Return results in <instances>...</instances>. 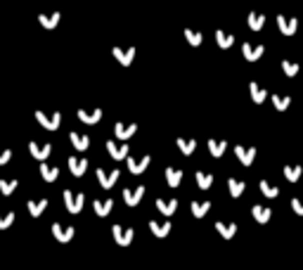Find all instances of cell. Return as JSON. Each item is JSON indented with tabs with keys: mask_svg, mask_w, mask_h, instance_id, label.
Masks as SVG:
<instances>
[{
	"mask_svg": "<svg viewBox=\"0 0 303 270\" xmlns=\"http://www.w3.org/2000/svg\"><path fill=\"white\" fill-rule=\"evenodd\" d=\"M114 57L118 60L121 64H130L135 57V50L130 48V50H121V48H114Z\"/></svg>",
	"mask_w": 303,
	"mask_h": 270,
	"instance_id": "2e32d148",
	"label": "cell"
},
{
	"mask_svg": "<svg viewBox=\"0 0 303 270\" xmlns=\"http://www.w3.org/2000/svg\"><path fill=\"white\" fill-rule=\"evenodd\" d=\"M272 104H275L277 112H284V109H289V104H292V98H289V95H272Z\"/></svg>",
	"mask_w": 303,
	"mask_h": 270,
	"instance_id": "d4e9b609",
	"label": "cell"
},
{
	"mask_svg": "<svg viewBox=\"0 0 303 270\" xmlns=\"http://www.w3.org/2000/svg\"><path fill=\"white\" fill-rule=\"evenodd\" d=\"M10 156H12V152H10V150H0V164H8Z\"/></svg>",
	"mask_w": 303,
	"mask_h": 270,
	"instance_id": "7bdbcfd3",
	"label": "cell"
},
{
	"mask_svg": "<svg viewBox=\"0 0 303 270\" xmlns=\"http://www.w3.org/2000/svg\"><path fill=\"white\" fill-rule=\"evenodd\" d=\"M78 118L86 121V124H95L102 118V109H95V112H88V109H78Z\"/></svg>",
	"mask_w": 303,
	"mask_h": 270,
	"instance_id": "4fadbf2b",
	"label": "cell"
},
{
	"mask_svg": "<svg viewBox=\"0 0 303 270\" xmlns=\"http://www.w3.org/2000/svg\"><path fill=\"white\" fill-rule=\"evenodd\" d=\"M74 232H76V230H74L72 225H69V228H64L62 223H54L52 225V234L57 237V242H69V240L74 237Z\"/></svg>",
	"mask_w": 303,
	"mask_h": 270,
	"instance_id": "8992f818",
	"label": "cell"
},
{
	"mask_svg": "<svg viewBox=\"0 0 303 270\" xmlns=\"http://www.w3.org/2000/svg\"><path fill=\"white\" fill-rule=\"evenodd\" d=\"M150 164V156H142V159H128V168H130V173H142L144 166Z\"/></svg>",
	"mask_w": 303,
	"mask_h": 270,
	"instance_id": "e0dca14e",
	"label": "cell"
},
{
	"mask_svg": "<svg viewBox=\"0 0 303 270\" xmlns=\"http://www.w3.org/2000/svg\"><path fill=\"white\" fill-rule=\"evenodd\" d=\"M98 178H100V185L102 188H112L116 180H118V171H112V173H107V171H102V168H98Z\"/></svg>",
	"mask_w": 303,
	"mask_h": 270,
	"instance_id": "30bf717a",
	"label": "cell"
},
{
	"mask_svg": "<svg viewBox=\"0 0 303 270\" xmlns=\"http://www.w3.org/2000/svg\"><path fill=\"white\" fill-rule=\"evenodd\" d=\"M40 173H43V178L48 180V182H52V180H57V176H60V168H57V166H50V164H43V166H40Z\"/></svg>",
	"mask_w": 303,
	"mask_h": 270,
	"instance_id": "cb8c5ba5",
	"label": "cell"
},
{
	"mask_svg": "<svg viewBox=\"0 0 303 270\" xmlns=\"http://www.w3.org/2000/svg\"><path fill=\"white\" fill-rule=\"evenodd\" d=\"M36 118L43 124V128H48V130H54V128L60 126V121H62V114H60V112H52V114L36 112Z\"/></svg>",
	"mask_w": 303,
	"mask_h": 270,
	"instance_id": "6da1fadb",
	"label": "cell"
},
{
	"mask_svg": "<svg viewBox=\"0 0 303 270\" xmlns=\"http://www.w3.org/2000/svg\"><path fill=\"white\" fill-rule=\"evenodd\" d=\"M64 202H66V208L72 211V214H78L80 208H83V194H74L72 190H66L64 192Z\"/></svg>",
	"mask_w": 303,
	"mask_h": 270,
	"instance_id": "7a4b0ae2",
	"label": "cell"
},
{
	"mask_svg": "<svg viewBox=\"0 0 303 270\" xmlns=\"http://www.w3.org/2000/svg\"><path fill=\"white\" fill-rule=\"evenodd\" d=\"M72 142H74V147L76 150H88V144H90V138L88 135H80V133H72Z\"/></svg>",
	"mask_w": 303,
	"mask_h": 270,
	"instance_id": "603a6c76",
	"label": "cell"
},
{
	"mask_svg": "<svg viewBox=\"0 0 303 270\" xmlns=\"http://www.w3.org/2000/svg\"><path fill=\"white\" fill-rule=\"evenodd\" d=\"M112 206H114V202H112V199H104V202H95V214H98V216H107L109 211H112Z\"/></svg>",
	"mask_w": 303,
	"mask_h": 270,
	"instance_id": "4316f807",
	"label": "cell"
},
{
	"mask_svg": "<svg viewBox=\"0 0 303 270\" xmlns=\"http://www.w3.org/2000/svg\"><path fill=\"white\" fill-rule=\"evenodd\" d=\"M249 90H251V98H254V102H256V104H260V102H266L268 92H266L263 88H260L258 83H249Z\"/></svg>",
	"mask_w": 303,
	"mask_h": 270,
	"instance_id": "ac0fdd59",
	"label": "cell"
},
{
	"mask_svg": "<svg viewBox=\"0 0 303 270\" xmlns=\"http://www.w3.org/2000/svg\"><path fill=\"white\" fill-rule=\"evenodd\" d=\"M45 204H48L45 199H40V202H28V214L31 216H40L45 211Z\"/></svg>",
	"mask_w": 303,
	"mask_h": 270,
	"instance_id": "836d02e7",
	"label": "cell"
},
{
	"mask_svg": "<svg viewBox=\"0 0 303 270\" xmlns=\"http://www.w3.org/2000/svg\"><path fill=\"white\" fill-rule=\"evenodd\" d=\"M292 208H294V214H298V216H303V199H292Z\"/></svg>",
	"mask_w": 303,
	"mask_h": 270,
	"instance_id": "b9f144b4",
	"label": "cell"
},
{
	"mask_svg": "<svg viewBox=\"0 0 303 270\" xmlns=\"http://www.w3.org/2000/svg\"><path fill=\"white\" fill-rule=\"evenodd\" d=\"M225 147H228V142H225V140H208V150H211V154H214V156H223Z\"/></svg>",
	"mask_w": 303,
	"mask_h": 270,
	"instance_id": "484cf974",
	"label": "cell"
},
{
	"mask_svg": "<svg viewBox=\"0 0 303 270\" xmlns=\"http://www.w3.org/2000/svg\"><path fill=\"white\" fill-rule=\"evenodd\" d=\"M208 208H211V204H208V202H194V204H192V214H194L196 218H202V216H206V214H208Z\"/></svg>",
	"mask_w": 303,
	"mask_h": 270,
	"instance_id": "f1b7e54d",
	"label": "cell"
},
{
	"mask_svg": "<svg viewBox=\"0 0 303 270\" xmlns=\"http://www.w3.org/2000/svg\"><path fill=\"white\" fill-rule=\"evenodd\" d=\"M216 230L223 234L225 240H230V237L237 234V223H223V220H218V223H216Z\"/></svg>",
	"mask_w": 303,
	"mask_h": 270,
	"instance_id": "8fae6325",
	"label": "cell"
},
{
	"mask_svg": "<svg viewBox=\"0 0 303 270\" xmlns=\"http://www.w3.org/2000/svg\"><path fill=\"white\" fill-rule=\"evenodd\" d=\"M216 40H218V45H220V48H230V45L234 43V36L225 34V31H216Z\"/></svg>",
	"mask_w": 303,
	"mask_h": 270,
	"instance_id": "f546056e",
	"label": "cell"
},
{
	"mask_svg": "<svg viewBox=\"0 0 303 270\" xmlns=\"http://www.w3.org/2000/svg\"><path fill=\"white\" fill-rule=\"evenodd\" d=\"M150 230L156 234V237H166V234L170 232V223H156V220H152Z\"/></svg>",
	"mask_w": 303,
	"mask_h": 270,
	"instance_id": "44dd1931",
	"label": "cell"
},
{
	"mask_svg": "<svg viewBox=\"0 0 303 270\" xmlns=\"http://www.w3.org/2000/svg\"><path fill=\"white\" fill-rule=\"evenodd\" d=\"M144 194V188L142 185H138L135 190H124V199L128 206H135V204H140V199H142Z\"/></svg>",
	"mask_w": 303,
	"mask_h": 270,
	"instance_id": "ba28073f",
	"label": "cell"
},
{
	"mask_svg": "<svg viewBox=\"0 0 303 270\" xmlns=\"http://www.w3.org/2000/svg\"><path fill=\"white\" fill-rule=\"evenodd\" d=\"M12 220H14V214L10 211V214H5V216H0V228H10L12 225Z\"/></svg>",
	"mask_w": 303,
	"mask_h": 270,
	"instance_id": "60d3db41",
	"label": "cell"
},
{
	"mask_svg": "<svg viewBox=\"0 0 303 270\" xmlns=\"http://www.w3.org/2000/svg\"><path fill=\"white\" fill-rule=\"evenodd\" d=\"M251 216L256 218V223L266 225L268 220L272 218V208H268V206H260V204H256V206L251 208Z\"/></svg>",
	"mask_w": 303,
	"mask_h": 270,
	"instance_id": "52a82bcc",
	"label": "cell"
},
{
	"mask_svg": "<svg viewBox=\"0 0 303 270\" xmlns=\"http://www.w3.org/2000/svg\"><path fill=\"white\" fill-rule=\"evenodd\" d=\"M176 142H178V147L182 150V154H192L194 152V147H196L194 140H185V138H178Z\"/></svg>",
	"mask_w": 303,
	"mask_h": 270,
	"instance_id": "e575fe53",
	"label": "cell"
},
{
	"mask_svg": "<svg viewBox=\"0 0 303 270\" xmlns=\"http://www.w3.org/2000/svg\"><path fill=\"white\" fill-rule=\"evenodd\" d=\"M196 182H199L202 190H208L211 182H214V176H211V173H204V171H196Z\"/></svg>",
	"mask_w": 303,
	"mask_h": 270,
	"instance_id": "83f0119b",
	"label": "cell"
},
{
	"mask_svg": "<svg viewBox=\"0 0 303 270\" xmlns=\"http://www.w3.org/2000/svg\"><path fill=\"white\" fill-rule=\"evenodd\" d=\"M260 192H263L266 197H270V199H275L277 194H280V190H277L275 185H270L268 180H260Z\"/></svg>",
	"mask_w": 303,
	"mask_h": 270,
	"instance_id": "4dcf8cb0",
	"label": "cell"
},
{
	"mask_svg": "<svg viewBox=\"0 0 303 270\" xmlns=\"http://www.w3.org/2000/svg\"><path fill=\"white\" fill-rule=\"evenodd\" d=\"M234 154H237V159H240L244 166H251L254 159H256V147H242V144H237V147H234Z\"/></svg>",
	"mask_w": 303,
	"mask_h": 270,
	"instance_id": "3957f363",
	"label": "cell"
},
{
	"mask_svg": "<svg viewBox=\"0 0 303 270\" xmlns=\"http://www.w3.org/2000/svg\"><path fill=\"white\" fill-rule=\"evenodd\" d=\"M14 188H17V180H0V192L2 194H10Z\"/></svg>",
	"mask_w": 303,
	"mask_h": 270,
	"instance_id": "f35d334b",
	"label": "cell"
},
{
	"mask_svg": "<svg viewBox=\"0 0 303 270\" xmlns=\"http://www.w3.org/2000/svg\"><path fill=\"white\" fill-rule=\"evenodd\" d=\"M266 24V14H249V28L254 31H260Z\"/></svg>",
	"mask_w": 303,
	"mask_h": 270,
	"instance_id": "1f68e13d",
	"label": "cell"
},
{
	"mask_svg": "<svg viewBox=\"0 0 303 270\" xmlns=\"http://www.w3.org/2000/svg\"><path fill=\"white\" fill-rule=\"evenodd\" d=\"M156 208H159L164 216H170V214H176L178 202H176V199H170V202H164V199H159V202H156Z\"/></svg>",
	"mask_w": 303,
	"mask_h": 270,
	"instance_id": "9a60e30c",
	"label": "cell"
},
{
	"mask_svg": "<svg viewBox=\"0 0 303 270\" xmlns=\"http://www.w3.org/2000/svg\"><path fill=\"white\" fill-rule=\"evenodd\" d=\"M69 168H72L74 176H83L86 168H88V159H76V156H72L69 159Z\"/></svg>",
	"mask_w": 303,
	"mask_h": 270,
	"instance_id": "7c38bea8",
	"label": "cell"
},
{
	"mask_svg": "<svg viewBox=\"0 0 303 270\" xmlns=\"http://www.w3.org/2000/svg\"><path fill=\"white\" fill-rule=\"evenodd\" d=\"M107 147H109V154L114 156V159H126L128 156V144H114V142H107Z\"/></svg>",
	"mask_w": 303,
	"mask_h": 270,
	"instance_id": "5bb4252c",
	"label": "cell"
},
{
	"mask_svg": "<svg viewBox=\"0 0 303 270\" xmlns=\"http://www.w3.org/2000/svg\"><path fill=\"white\" fill-rule=\"evenodd\" d=\"M135 130H138L135 126H124V124H116V135H118V138H124V140H126V138H130Z\"/></svg>",
	"mask_w": 303,
	"mask_h": 270,
	"instance_id": "d590c367",
	"label": "cell"
},
{
	"mask_svg": "<svg viewBox=\"0 0 303 270\" xmlns=\"http://www.w3.org/2000/svg\"><path fill=\"white\" fill-rule=\"evenodd\" d=\"M277 26H280V31L284 34V36H294L296 34V26H298V22L292 17H284V14H280L277 17Z\"/></svg>",
	"mask_w": 303,
	"mask_h": 270,
	"instance_id": "277c9868",
	"label": "cell"
},
{
	"mask_svg": "<svg viewBox=\"0 0 303 270\" xmlns=\"http://www.w3.org/2000/svg\"><path fill=\"white\" fill-rule=\"evenodd\" d=\"M28 147H31V154H34L36 159H45L48 154L52 152V147H50V144H40V147H38L36 142H31V144H28Z\"/></svg>",
	"mask_w": 303,
	"mask_h": 270,
	"instance_id": "d6986e66",
	"label": "cell"
},
{
	"mask_svg": "<svg viewBox=\"0 0 303 270\" xmlns=\"http://www.w3.org/2000/svg\"><path fill=\"white\" fill-rule=\"evenodd\" d=\"M282 69H284L286 76H296V74H298V64L289 62V60H282Z\"/></svg>",
	"mask_w": 303,
	"mask_h": 270,
	"instance_id": "74e56055",
	"label": "cell"
},
{
	"mask_svg": "<svg viewBox=\"0 0 303 270\" xmlns=\"http://www.w3.org/2000/svg\"><path fill=\"white\" fill-rule=\"evenodd\" d=\"M166 180H168L170 188H178L180 180H182V171L180 168H166Z\"/></svg>",
	"mask_w": 303,
	"mask_h": 270,
	"instance_id": "ffe728a7",
	"label": "cell"
},
{
	"mask_svg": "<svg viewBox=\"0 0 303 270\" xmlns=\"http://www.w3.org/2000/svg\"><path fill=\"white\" fill-rule=\"evenodd\" d=\"M112 232H114V237H116V242L121 244V246H126V244H130L133 242V228H121V225H114L112 228Z\"/></svg>",
	"mask_w": 303,
	"mask_h": 270,
	"instance_id": "5b68a950",
	"label": "cell"
},
{
	"mask_svg": "<svg viewBox=\"0 0 303 270\" xmlns=\"http://www.w3.org/2000/svg\"><path fill=\"white\" fill-rule=\"evenodd\" d=\"M301 176H303V166H284V178L289 182H296Z\"/></svg>",
	"mask_w": 303,
	"mask_h": 270,
	"instance_id": "7402d4cb",
	"label": "cell"
},
{
	"mask_svg": "<svg viewBox=\"0 0 303 270\" xmlns=\"http://www.w3.org/2000/svg\"><path fill=\"white\" fill-rule=\"evenodd\" d=\"M38 22H40V24H43V26H54V24H57V22H60V14H40V17H38Z\"/></svg>",
	"mask_w": 303,
	"mask_h": 270,
	"instance_id": "8d00e7d4",
	"label": "cell"
},
{
	"mask_svg": "<svg viewBox=\"0 0 303 270\" xmlns=\"http://www.w3.org/2000/svg\"><path fill=\"white\" fill-rule=\"evenodd\" d=\"M263 50H266L263 45H251V43H244V45H242V52H244V57H246L249 62H256L260 54H263Z\"/></svg>",
	"mask_w": 303,
	"mask_h": 270,
	"instance_id": "9c48e42d",
	"label": "cell"
},
{
	"mask_svg": "<svg viewBox=\"0 0 303 270\" xmlns=\"http://www.w3.org/2000/svg\"><path fill=\"white\" fill-rule=\"evenodd\" d=\"M228 185H230V194H232V197H240L242 192H244V182L237 180V178H230V180H228Z\"/></svg>",
	"mask_w": 303,
	"mask_h": 270,
	"instance_id": "d6a6232c",
	"label": "cell"
},
{
	"mask_svg": "<svg viewBox=\"0 0 303 270\" xmlns=\"http://www.w3.org/2000/svg\"><path fill=\"white\" fill-rule=\"evenodd\" d=\"M185 36H188V40H190L192 45H199V43H202V34H196V31H190V28H188V31H185Z\"/></svg>",
	"mask_w": 303,
	"mask_h": 270,
	"instance_id": "ab89813d",
	"label": "cell"
}]
</instances>
